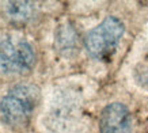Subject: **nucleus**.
Masks as SVG:
<instances>
[{
    "label": "nucleus",
    "instance_id": "f257e3e1",
    "mask_svg": "<svg viewBox=\"0 0 148 133\" xmlns=\"http://www.w3.org/2000/svg\"><path fill=\"white\" fill-rule=\"evenodd\" d=\"M90 93H94V88L87 87L82 79H69L56 86L50 91L44 117L49 133H90Z\"/></svg>",
    "mask_w": 148,
    "mask_h": 133
},
{
    "label": "nucleus",
    "instance_id": "f03ea898",
    "mask_svg": "<svg viewBox=\"0 0 148 133\" xmlns=\"http://www.w3.org/2000/svg\"><path fill=\"white\" fill-rule=\"evenodd\" d=\"M128 33L125 19L118 14H108L83 36V52L90 61L109 65L124 44Z\"/></svg>",
    "mask_w": 148,
    "mask_h": 133
},
{
    "label": "nucleus",
    "instance_id": "7ed1b4c3",
    "mask_svg": "<svg viewBox=\"0 0 148 133\" xmlns=\"http://www.w3.org/2000/svg\"><path fill=\"white\" fill-rule=\"evenodd\" d=\"M41 102V90L34 84H16L0 101V115L11 126H23L32 120Z\"/></svg>",
    "mask_w": 148,
    "mask_h": 133
},
{
    "label": "nucleus",
    "instance_id": "20e7f679",
    "mask_svg": "<svg viewBox=\"0 0 148 133\" xmlns=\"http://www.w3.org/2000/svg\"><path fill=\"white\" fill-rule=\"evenodd\" d=\"M98 133H136L137 121L132 107L122 99L103 103L95 115Z\"/></svg>",
    "mask_w": 148,
    "mask_h": 133
},
{
    "label": "nucleus",
    "instance_id": "39448f33",
    "mask_svg": "<svg viewBox=\"0 0 148 133\" xmlns=\"http://www.w3.org/2000/svg\"><path fill=\"white\" fill-rule=\"evenodd\" d=\"M34 64H36V52L30 42L14 37L0 40L1 75H21L32 71Z\"/></svg>",
    "mask_w": 148,
    "mask_h": 133
},
{
    "label": "nucleus",
    "instance_id": "423d86ee",
    "mask_svg": "<svg viewBox=\"0 0 148 133\" xmlns=\"http://www.w3.org/2000/svg\"><path fill=\"white\" fill-rule=\"evenodd\" d=\"M54 52L67 61H75L83 52V36L71 19L58 22L53 31Z\"/></svg>",
    "mask_w": 148,
    "mask_h": 133
},
{
    "label": "nucleus",
    "instance_id": "0eeeda50",
    "mask_svg": "<svg viewBox=\"0 0 148 133\" xmlns=\"http://www.w3.org/2000/svg\"><path fill=\"white\" fill-rule=\"evenodd\" d=\"M128 66L129 84L141 95L148 97V44L140 42Z\"/></svg>",
    "mask_w": 148,
    "mask_h": 133
},
{
    "label": "nucleus",
    "instance_id": "6e6552de",
    "mask_svg": "<svg viewBox=\"0 0 148 133\" xmlns=\"http://www.w3.org/2000/svg\"><path fill=\"white\" fill-rule=\"evenodd\" d=\"M36 3L33 1H10L5 5V14L12 22H29L32 21L37 14Z\"/></svg>",
    "mask_w": 148,
    "mask_h": 133
}]
</instances>
